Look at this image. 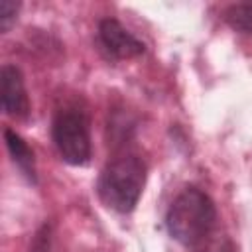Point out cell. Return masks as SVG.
<instances>
[{
    "label": "cell",
    "mask_w": 252,
    "mask_h": 252,
    "mask_svg": "<svg viewBox=\"0 0 252 252\" xmlns=\"http://www.w3.org/2000/svg\"><path fill=\"white\" fill-rule=\"evenodd\" d=\"M148 167L146 161L132 150L116 152L102 167L96 179V193L104 207L128 215L136 209L144 185Z\"/></svg>",
    "instance_id": "obj_1"
},
{
    "label": "cell",
    "mask_w": 252,
    "mask_h": 252,
    "mask_svg": "<svg viewBox=\"0 0 252 252\" xmlns=\"http://www.w3.org/2000/svg\"><path fill=\"white\" fill-rule=\"evenodd\" d=\"M215 224V201L195 185L179 191L165 213V226L169 236L185 248H195L207 242Z\"/></svg>",
    "instance_id": "obj_2"
},
{
    "label": "cell",
    "mask_w": 252,
    "mask_h": 252,
    "mask_svg": "<svg viewBox=\"0 0 252 252\" xmlns=\"http://www.w3.org/2000/svg\"><path fill=\"white\" fill-rule=\"evenodd\" d=\"M51 138L65 163L69 165L89 163L91 130H89V118L81 108L75 106L59 108L51 122Z\"/></svg>",
    "instance_id": "obj_3"
},
{
    "label": "cell",
    "mask_w": 252,
    "mask_h": 252,
    "mask_svg": "<svg viewBox=\"0 0 252 252\" xmlns=\"http://www.w3.org/2000/svg\"><path fill=\"white\" fill-rule=\"evenodd\" d=\"M98 43L106 57L114 61L140 57L146 51V45L114 18H102L98 22Z\"/></svg>",
    "instance_id": "obj_4"
},
{
    "label": "cell",
    "mask_w": 252,
    "mask_h": 252,
    "mask_svg": "<svg viewBox=\"0 0 252 252\" xmlns=\"http://www.w3.org/2000/svg\"><path fill=\"white\" fill-rule=\"evenodd\" d=\"M0 94L2 110L12 118H26L30 114V98L24 85V75L20 67L6 63L0 71Z\"/></svg>",
    "instance_id": "obj_5"
},
{
    "label": "cell",
    "mask_w": 252,
    "mask_h": 252,
    "mask_svg": "<svg viewBox=\"0 0 252 252\" xmlns=\"http://www.w3.org/2000/svg\"><path fill=\"white\" fill-rule=\"evenodd\" d=\"M4 142H6V148L12 156V161L16 163V167L24 173V177L30 181V183H37V169H35V156L32 152V148L28 146V142L18 134L14 132L12 128H6L4 130Z\"/></svg>",
    "instance_id": "obj_6"
},
{
    "label": "cell",
    "mask_w": 252,
    "mask_h": 252,
    "mask_svg": "<svg viewBox=\"0 0 252 252\" xmlns=\"http://www.w3.org/2000/svg\"><path fill=\"white\" fill-rule=\"evenodd\" d=\"M222 18L232 30H236L240 33H246V35H252V2L230 4L224 10Z\"/></svg>",
    "instance_id": "obj_7"
},
{
    "label": "cell",
    "mask_w": 252,
    "mask_h": 252,
    "mask_svg": "<svg viewBox=\"0 0 252 252\" xmlns=\"http://www.w3.org/2000/svg\"><path fill=\"white\" fill-rule=\"evenodd\" d=\"M18 12H20V2L0 0V30H2V33H6L12 28V24L18 18Z\"/></svg>",
    "instance_id": "obj_8"
},
{
    "label": "cell",
    "mask_w": 252,
    "mask_h": 252,
    "mask_svg": "<svg viewBox=\"0 0 252 252\" xmlns=\"http://www.w3.org/2000/svg\"><path fill=\"white\" fill-rule=\"evenodd\" d=\"M49 244H51V226L49 224H43L35 232L30 252H49Z\"/></svg>",
    "instance_id": "obj_9"
},
{
    "label": "cell",
    "mask_w": 252,
    "mask_h": 252,
    "mask_svg": "<svg viewBox=\"0 0 252 252\" xmlns=\"http://www.w3.org/2000/svg\"><path fill=\"white\" fill-rule=\"evenodd\" d=\"M201 252H238V250H236V244L228 236H220V238L209 242L205 246V250H201Z\"/></svg>",
    "instance_id": "obj_10"
}]
</instances>
